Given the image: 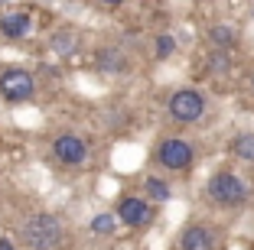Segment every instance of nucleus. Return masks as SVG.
Segmentation results:
<instances>
[{
  "label": "nucleus",
  "mask_w": 254,
  "mask_h": 250,
  "mask_svg": "<svg viewBox=\"0 0 254 250\" xmlns=\"http://www.w3.org/2000/svg\"><path fill=\"white\" fill-rule=\"evenodd\" d=\"M23 241L30 250H56L62 244V221L56 214H33L23 224Z\"/></svg>",
  "instance_id": "nucleus-1"
},
{
  "label": "nucleus",
  "mask_w": 254,
  "mask_h": 250,
  "mask_svg": "<svg viewBox=\"0 0 254 250\" xmlns=\"http://www.w3.org/2000/svg\"><path fill=\"white\" fill-rule=\"evenodd\" d=\"M209 199L218 201L225 208H235L241 201H248V185L235 176L232 169H218L215 176L209 179Z\"/></svg>",
  "instance_id": "nucleus-2"
},
{
  "label": "nucleus",
  "mask_w": 254,
  "mask_h": 250,
  "mask_svg": "<svg viewBox=\"0 0 254 250\" xmlns=\"http://www.w3.org/2000/svg\"><path fill=\"white\" fill-rule=\"evenodd\" d=\"M157 162L163 169H173V172H183L192 166V143L183 140V137H166L157 150Z\"/></svg>",
  "instance_id": "nucleus-3"
},
{
  "label": "nucleus",
  "mask_w": 254,
  "mask_h": 250,
  "mask_svg": "<svg viewBox=\"0 0 254 250\" xmlns=\"http://www.w3.org/2000/svg\"><path fill=\"white\" fill-rule=\"evenodd\" d=\"M205 114V98H202V91L195 88H183L173 95L170 101V117L180 120V124H195V120Z\"/></svg>",
  "instance_id": "nucleus-4"
},
{
  "label": "nucleus",
  "mask_w": 254,
  "mask_h": 250,
  "mask_svg": "<svg viewBox=\"0 0 254 250\" xmlns=\"http://www.w3.org/2000/svg\"><path fill=\"white\" fill-rule=\"evenodd\" d=\"M0 95L7 101H30L36 95V81L26 68H7L0 72Z\"/></svg>",
  "instance_id": "nucleus-5"
},
{
  "label": "nucleus",
  "mask_w": 254,
  "mask_h": 250,
  "mask_svg": "<svg viewBox=\"0 0 254 250\" xmlns=\"http://www.w3.org/2000/svg\"><path fill=\"white\" fill-rule=\"evenodd\" d=\"M114 218H121L127 228H147L150 221H153V208H150L143 199H137V195H124Z\"/></svg>",
  "instance_id": "nucleus-6"
},
{
  "label": "nucleus",
  "mask_w": 254,
  "mask_h": 250,
  "mask_svg": "<svg viewBox=\"0 0 254 250\" xmlns=\"http://www.w3.org/2000/svg\"><path fill=\"white\" fill-rule=\"evenodd\" d=\"M53 153L59 162H65V166H78V162H85V156H88V143L82 140V137H75V133H62L59 140L53 143Z\"/></svg>",
  "instance_id": "nucleus-7"
},
{
  "label": "nucleus",
  "mask_w": 254,
  "mask_h": 250,
  "mask_svg": "<svg viewBox=\"0 0 254 250\" xmlns=\"http://www.w3.org/2000/svg\"><path fill=\"white\" fill-rule=\"evenodd\" d=\"M180 250H215V237L202 224H189L180 234Z\"/></svg>",
  "instance_id": "nucleus-8"
},
{
  "label": "nucleus",
  "mask_w": 254,
  "mask_h": 250,
  "mask_svg": "<svg viewBox=\"0 0 254 250\" xmlns=\"http://www.w3.org/2000/svg\"><path fill=\"white\" fill-rule=\"evenodd\" d=\"M0 33L7 39H20L30 33V16L26 13H3L0 16Z\"/></svg>",
  "instance_id": "nucleus-9"
},
{
  "label": "nucleus",
  "mask_w": 254,
  "mask_h": 250,
  "mask_svg": "<svg viewBox=\"0 0 254 250\" xmlns=\"http://www.w3.org/2000/svg\"><path fill=\"white\" fill-rule=\"evenodd\" d=\"M98 65L105 68V72H127V59L118 49H105L101 55H98Z\"/></svg>",
  "instance_id": "nucleus-10"
},
{
  "label": "nucleus",
  "mask_w": 254,
  "mask_h": 250,
  "mask_svg": "<svg viewBox=\"0 0 254 250\" xmlns=\"http://www.w3.org/2000/svg\"><path fill=\"white\" fill-rule=\"evenodd\" d=\"M232 150H235V156L254 162V133H238V137L232 140Z\"/></svg>",
  "instance_id": "nucleus-11"
},
{
  "label": "nucleus",
  "mask_w": 254,
  "mask_h": 250,
  "mask_svg": "<svg viewBox=\"0 0 254 250\" xmlns=\"http://www.w3.org/2000/svg\"><path fill=\"white\" fill-rule=\"evenodd\" d=\"M143 185H147V195H150L153 201H170V195H173V192H170V185H166L163 179H153V176H150Z\"/></svg>",
  "instance_id": "nucleus-12"
},
{
  "label": "nucleus",
  "mask_w": 254,
  "mask_h": 250,
  "mask_svg": "<svg viewBox=\"0 0 254 250\" xmlns=\"http://www.w3.org/2000/svg\"><path fill=\"white\" fill-rule=\"evenodd\" d=\"M209 39L218 46V49H228V46H235V30H232V26H212Z\"/></svg>",
  "instance_id": "nucleus-13"
},
{
  "label": "nucleus",
  "mask_w": 254,
  "mask_h": 250,
  "mask_svg": "<svg viewBox=\"0 0 254 250\" xmlns=\"http://www.w3.org/2000/svg\"><path fill=\"white\" fill-rule=\"evenodd\" d=\"M114 228H118V218H114V214H95V218H91V231H95V234H111Z\"/></svg>",
  "instance_id": "nucleus-14"
},
{
  "label": "nucleus",
  "mask_w": 254,
  "mask_h": 250,
  "mask_svg": "<svg viewBox=\"0 0 254 250\" xmlns=\"http://www.w3.org/2000/svg\"><path fill=\"white\" fill-rule=\"evenodd\" d=\"M176 52V39L173 36H157V59H166Z\"/></svg>",
  "instance_id": "nucleus-15"
},
{
  "label": "nucleus",
  "mask_w": 254,
  "mask_h": 250,
  "mask_svg": "<svg viewBox=\"0 0 254 250\" xmlns=\"http://www.w3.org/2000/svg\"><path fill=\"white\" fill-rule=\"evenodd\" d=\"M53 46L59 52H72L75 49V36H72V33H56V36H53Z\"/></svg>",
  "instance_id": "nucleus-16"
},
{
  "label": "nucleus",
  "mask_w": 254,
  "mask_h": 250,
  "mask_svg": "<svg viewBox=\"0 0 254 250\" xmlns=\"http://www.w3.org/2000/svg\"><path fill=\"white\" fill-rule=\"evenodd\" d=\"M209 65H212V72H225L228 68V55H212Z\"/></svg>",
  "instance_id": "nucleus-17"
},
{
  "label": "nucleus",
  "mask_w": 254,
  "mask_h": 250,
  "mask_svg": "<svg viewBox=\"0 0 254 250\" xmlns=\"http://www.w3.org/2000/svg\"><path fill=\"white\" fill-rule=\"evenodd\" d=\"M0 250H13V244H10V241H0Z\"/></svg>",
  "instance_id": "nucleus-18"
}]
</instances>
